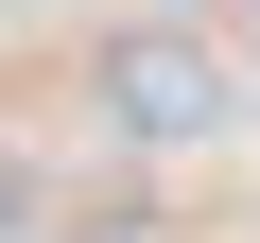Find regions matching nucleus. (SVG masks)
<instances>
[{
    "instance_id": "obj_1",
    "label": "nucleus",
    "mask_w": 260,
    "mask_h": 243,
    "mask_svg": "<svg viewBox=\"0 0 260 243\" xmlns=\"http://www.w3.org/2000/svg\"><path fill=\"white\" fill-rule=\"evenodd\" d=\"M87 87H104L121 139H208V122H225V52H208V35H104Z\"/></svg>"
}]
</instances>
